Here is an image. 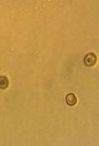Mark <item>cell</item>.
<instances>
[{"instance_id":"6da1fadb","label":"cell","mask_w":99,"mask_h":146,"mask_svg":"<svg viewBox=\"0 0 99 146\" xmlns=\"http://www.w3.org/2000/svg\"><path fill=\"white\" fill-rule=\"evenodd\" d=\"M97 63V54L95 53H88L86 57H84V64L87 66V67H92V66H94Z\"/></svg>"},{"instance_id":"7a4b0ae2","label":"cell","mask_w":99,"mask_h":146,"mask_svg":"<svg viewBox=\"0 0 99 146\" xmlns=\"http://www.w3.org/2000/svg\"><path fill=\"white\" fill-rule=\"evenodd\" d=\"M66 103H67L68 105H71V107H73L76 103H77V98L73 93H68L67 96H66Z\"/></svg>"},{"instance_id":"3957f363","label":"cell","mask_w":99,"mask_h":146,"mask_svg":"<svg viewBox=\"0 0 99 146\" xmlns=\"http://www.w3.org/2000/svg\"><path fill=\"white\" fill-rule=\"evenodd\" d=\"M9 87V78L5 76H0V89H6Z\"/></svg>"}]
</instances>
